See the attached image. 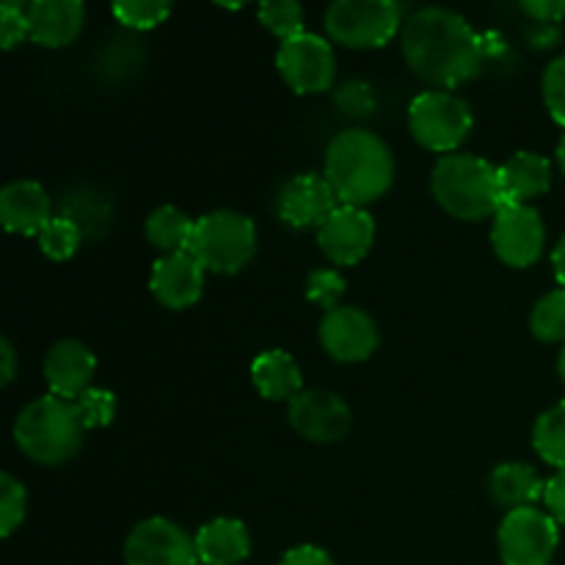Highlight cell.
<instances>
[{"mask_svg": "<svg viewBox=\"0 0 565 565\" xmlns=\"http://www.w3.org/2000/svg\"><path fill=\"white\" fill-rule=\"evenodd\" d=\"M403 55L414 75L436 92L472 81L489 61L483 33L475 31L467 17L441 6H428L408 17L403 25Z\"/></svg>", "mask_w": 565, "mask_h": 565, "instance_id": "cell-1", "label": "cell"}, {"mask_svg": "<svg viewBox=\"0 0 565 565\" xmlns=\"http://www.w3.org/2000/svg\"><path fill=\"white\" fill-rule=\"evenodd\" d=\"M323 177L340 204L367 207L386 196L395 182V158L384 138L370 130H342L326 147Z\"/></svg>", "mask_w": 565, "mask_h": 565, "instance_id": "cell-2", "label": "cell"}, {"mask_svg": "<svg viewBox=\"0 0 565 565\" xmlns=\"http://www.w3.org/2000/svg\"><path fill=\"white\" fill-rule=\"evenodd\" d=\"M430 191L439 207L458 221L494 218L505 207L500 166L467 152H452L436 160Z\"/></svg>", "mask_w": 565, "mask_h": 565, "instance_id": "cell-3", "label": "cell"}, {"mask_svg": "<svg viewBox=\"0 0 565 565\" xmlns=\"http://www.w3.org/2000/svg\"><path fill=\"white\" fill-rule=\"evenodd\" d=\"M86 425L77 406L55 395L36 397L20 412L14 423V441L25 458L42 467L66 463L83 445Z\"/></svg>", "mask_w": 565, "mask_h": 565, "instance_id": "cell-4", "label": "cell"}, {"mask_svg": "<svg viewBox=\"0 0 565 565\" xmlns=\"http://www.w3.org/2000/svg\"><path fill=\"white\" fill-rule=\"evenodd\" d=\"M188 252L210 274L232 276L246 268L257 254V226L248 215L235 210H213L196 221Z\"/></svg>", "mask_w": 565, "mask_h": 565, "instance_id": "cell-5", "label": "cell"}, {"mask_svg": "<svg viewBox=\"0 0 565 565\" xmlns=\"http://www.w3.org/2000/svg\"><path fill=\"white\" fill-rule=\"evenodd\" d=\"M472 127V108H469L467 99L452 92L430 88V92L414 97L412 108H408V130H412L414 141L430 152H439L441 158L458 152Z\"/></svg>", "mask_w": 565, "mask_h": 565, "instance_id": "cell-6", "label": "cell"}, {"mask_svg": "<svg viewBox=\"0 0 565 565\" xmlns=\"http://www.w3.org/2000/svg\"><path fill=\"white\" fill-rule=\"evenodd\" d=\"M401 25L403 6L395 0H337L326 9L329 39L351 50L384 47Z\"/></svg>", "mask_w": 565, "mask_h": 565, "instance_id": "cell-7", "label": "cell"}, {"mask_svg": "<svg viewBox=\"0 0 565 565\" xmlns=\"http://www.w3.org/2000/svg\"><path fill=\"white\" fill-rule=\"evenodd\" d=\"M557 544L561 524L541 508H519L505 513L497 533V550L505 565H550Z\"/></svg>", "mask_w": 565, "mask_h": 565, "instance_id": "cell-8", "label": "cell"}, {"mask_svg": "<svg viewBox=\"0 0 565 565\" xmlns=\"http://www.w3.org/2000/svg\"><path fill=\"white\" fill-rule=\"evenodd\" d=\"M276 70L296 94H323L334 86L337 77L334 47L326 36L303 31L290 42H281Z\"/></svg>", "mask_w": 565, "mask_h": 565, "instance_id": "cell-9", "label": "cell"}, {"mask_svg": "<svg viewBox=\"0 0 565 565\" xmlns=\"http://www.w3.org/2000/svg\"><path fill=\"white\" fill-rule=\"evenodd\" d=\"M127 565H199L196 539L171 519L152 516L132 527L125 541Z\"/></svg>", "mask_w": 565, "mask_h": 565, "instance_id": "cell-10", "label": "cell"}, {"mask_svg": "<svg viewBox=\"0 0 565 565\" xmlns=\"http://www.w3.org/2000/svg\"><path fill=\"white\" fill-rule=\"evenodd\" d=\"M546 243L544 218L530 204H505L494 215L491 246L494 254L511 268H530L541 259Z\"/></svg>", "mask_w": 565, "mask_h": 565, "instance_id": "cell-11", "label": "cell"}, {"mask_svg": "<svg viewBox=\"0 0 565 565\" xmlns=\"http://www.w3.org/2000/svg\"><path fill=\"white\" fill-rule=\"evenodd\" d=\"M287 419L298 436L315 445H337L353 428L351 406L329 390H303L287 403Z\"/></svg>", "mask_w": 565, "mask_h": 565, "instance_id": "cell-12", "label": "cell"}, {"mask_svg": "<svg viewBox=\"0 0 565 565\" xmlns=\"http://www.w3.org/2000/svg\"><path fill=\"white\" fill-rule=\"evenodd\" d=\"M318 337L323 351L342 364L367 362L381 342L375 320L359 307H337L326 312Z\"/></svg>", "mask_w": 565, "mask_h": 565, "instance_id": "cell-13", "label": "cell"}, {"mask_svg": "<svg viewBox=\"0 0 565 565\" xmlns=\"http://www.w3.org/2000/svg\"><path fill=\"white\" fill-rule=\"evenodd\" d=\"M375 243V221L364 207H340L318 230V246L331 265L351 268L370 254Z\"/></svg>", "mask_w": 565, "mask_h": 565, "instance_id": "cell-14", "label": "cell"}, {"mask_svg": "<svg viewBox=\"0 0 565 565\" xmlns=\"http://www.w3.org/2000/svg\"><path fill=\"white\" fill-rule=\"evenodd\" d=\"M337 207L340 199L323 174H296L276 196V215L292 230H320Z\"/></svg>", "mask_w": 565, "mask_h": 565, "instance_id": "cell-15", "label": "cell"}, {"mask_svg": "<svg viewBox=\"0 0 565 565\" xmlns=\"http://www.w3.org/2000/svg\"><path fill=\"white\" fill-rule=\"evenodd\" d=\"M204 274L196 257L191 252L180 254H166L158 263L152 265V279H149V290L152 296L163 303L166 309H180L193 307L204 292Z\"/></svg>", "mask_w": 565, "mask_h": 565, "instance_id": "cell-16", "label": "cell"}, {"mask_svg": "<svg viewBox=\"0 0 565 565\" xmlns=\"http://www.w3.org/2000/svg\"><path fill=\"white\" fill-rule=\"evenodd\" d=\"M97 373V359L92 348L81 340H61L44 356V381L50 395L75 403L83 392L92 390V379Z\"/></svg>", "mask_w": 565, "mask_h": 565, "instance_id": "cell-17", "label": "cell"}, {"mask_svg": "<svg viewBox=\"0 0 565 565\" xmlns=\"http://www.w3.org/2000/svg\"><path fill=\"white\" fill-rule=\"evenodd\" d=\"M53 218V202L39 182L14 180L0 191V221L11 235L39 237Z\"/></svg>", "mask_w": 565, "mask_h": 565, "instance_id": "cell-18", "label": "cell"}, {"mask_svg": "<svg viewBox=\"0 0 565 565\" xmlns=\"http://www.w3.org/2000/svg\"><path fill=\"white\" fill-rule=\"evenodd\" d=\"M25 11L31 42L42 47H66L81 36L86 22V6L81 0H33Z\"/></svg>", "mask_w": 565, "mask_h": 565, "instance_id": "cell-19", "label": "cell"}, {"mask_svg": "<svg viewBox=\"0 0 565 565\" xmlns=\"http://www.w3.org/2000/svg\"><path fill=\"white\" fill-rule=\"evenodd\" d=\"M505 204H530L552 188V163L539 152H516L500 166Z\"/></svg>", "mask_w": 565, "mask_h": 565, "instance_id": "cell-20", "label": "cell"}, {"mask_svg": "<svg viewBox=\"0 0 565 565\" xmlns=\"http://www.w3.org/2000/svg\"><path fill=\"white\" fill-rule=\"evenodd\" d=\"M193 539L204 565H237L252 555V535L237 519H213Z\"/></svg>", "mask_w": 565, "mask_h": 565, "instance_id": "cell-21", "label": "cell"}, {"mask_svg": "<svg viewBox=\"0 0 565 565\" xmlns=\"http://www.w3.org/2000/svg\"><path fill=\"white\" fill-rule=\"evenodd\" d=\"M489 491L491 500L511 513L519 508H535V502L544 500L546 480L527 463L508 461L491 472Z\"/></svg>", "mask_w": 565, "mask_h": 565, "instance_id": "cell-22", "label": "cell"}, {"mask_svg": "<svg viewBox=\"0 0 565 565\" xmlns=\"http://www.w3.org/2000/svg\"><path fill=\"white\" fill-rule=\"evenodd\" d=\"M252 384L265 401H296L303 392V375L287 351H263L252 362Z\"/></svg>", "mask_w": 565, "mask_h": 565, "instance_id": "cell-23", "label": "cell"}, {"mask_svg": "<svg viewBox=\"0 0 565 565\" xmlns=\"http://www.w3.org/2000/svg\"><path fill=\"white\" fill-rule=\"evenodd\" d=\"M193 226H196V221L188 218L180 207H174V204H163V207L149 213L147 224H143V232H147L149 246L163 252L166 257V254L188 252L193 237Z\"/></svg>", "mask_w": 565, "mask_h": 565, "instance_id": "cell-24", "label": "cell"}, {"mask_svg": "<svg viewBox=\"0 0 565 565\" xmlns=\"http://www.w3.org/2000/svg\"><path fill=\"white\" fill-rule=\"evenodd\" d=\"M58 215L75 221L81 226L83 237H99L105 232V226L110 224V204L103 193L92 191V188H83V191L64 196Z\"/></svg>", "mask_w": 565, "mask_h": 565, "instance_id": "cell-25", "label": "cell"}, {"mask_svg": "<svg viewBox=\"0 0 565 565\" xmlns=\"http://www.w3.org/2000/svg\"><path fill=\"white\" fill-rule=\"evenodd\" d=\"M533 447L557 472L565 469V401L546 408L533 428Z\"/></svg>", "mask_w": 565, "mask_h": 565, "instance_id": "cell-26", "label": "cell"}, {"mask_svg": "<svg viewBox=\"0 0 565 565\" xmlns=\"http://www.w3.org/2000/svg\"><path fill=\"white\" fill-rule=\"evenodd\" d=\"M530 331L541 342L565 340V287L546 292L530 312Z\"/></svg>", "mask_w": 565, "mask_h": 565, "instance_id": "cell-27", "label": "cell"}, {"mask_svg": "<svg viewBox=\"0 0 565 565\" xmlns=\"http://www.w3.org/2000/svg\"><path fill=\"white\" fill-rule=\"evenodd\" d=\"M39 248H42L44 257L55 259V263H66V259L75 257V252L83 243V232L75 221L64 218V215H55L36 237Z\"/></svg>", "mask_w": 565, "mask_h": 565, "instance_id": "cell-28", "label": "cell"}, {"mask_svg": "<svg viewBox=\"0 0 565 565\" xmlns=\"http://www.w3.org/2000/svg\"><path fill=\"white\" fill-rule=\"evenodd\" d=\"M257 14L263 28H268L281 42H290L303 33V9L296 0H268V3H259Z\"/></svg>", "mask_w": 565, "mask_h": 565, "instance_id": "cell-29", "label": "cell"}, {"mask_svg": "<svg viewBox=\"0 0 565 565\" xmlns=\"http://www.w3.org/2000/svg\"><path fill=\"white\" fill-rule=\"evenodd\" d=\"M116 22L132 31H152V28L163 25L171 14V3L166 0H119L110 6Z\"/></svg>", "mask_w": 565, "mask_h": 565, "instance_id": "cell-30", "label": "cell"}, {"mask_svg": "<svg viewBox=\"0 0 565 565\" xmlns=\"http://www.w3.org/2000/svg\"><path fill=\"white\" fill-rule=\"evenodd\" d=\"M334 108L342 119H370L379 108V97L367 81H348L334 92Z\"/></svg>", "mask_w": 565, "mask_h": 565, "instance_id": "cell-31", "label": "cell"}, {"mask_svg": "<svg viewBox=\"0 0 565 565\" xmlns=\"http://www.w3.org/2000/svg\"><path fill=\"white\" fill-rule=\"evenodd\" d=\"M28 508V494L25 486L17 478H11L9 472L0 475V535L9 539L17 527L25 519Z\"/></svg>", "mask_w": 565, "mask_h": 565, "instance_id": "cell-32", "label": "cell"}, {"mask_svg": "<svg viewBox=\"0 0 565 565\" xmlns=\"http://www.w3.org/2000/svg\"><path fill=\"white\" fill-rule=\"evenodd\" d=\"M342 296H345V279L337 268H318L309 274L307 279V298L318 303L320 309L331 312V309L342 307Z\"/></svg>", "mask_w": 565, "mask_h": 565, "instance_id": "cell-33", "label": "cell"}, {"mask_svg": "<svg viewBox=\"0 0 565 565\" xmlns=\"http://www.w3.org/2000/svg\"><path fill=\"white\" fill-rule=\"evenodd\" d=\"M75 406H77V414H81L83 425H86V430L105 428V425L114 423L116 417V395L108 390H97V386L83 392V395L75 401Z\"/></svg>", "mask_w": 565, "mask_h": 565, "instance_id": "cell-34", "label": "cell"}, {"mask_svg": "<svg viewBox=\"0 0 565 565\" xmlns=\"http://www.w3.org/2000/svg\"><path fill=\"white\" fill-rule=\"evenodd\" d=\"M541 92H544L546 110L557 125L565 127V55H557L544 72L541 81Z\"/></svg>", "mask_w": 565, "mask_h": 565, "instance_id": "cell-35", "label": "cell"}, {"mask_svg": "<svg viewBox=\"0 0 565 565\" xmlns=\"http://www.w3.org/2000/svg\"><path fill=\"white\" fill-rule=\"evenodd\" d=\"M25 39H31L25 6L14 3V0H6V3L0 6V47L14 50L17 44H22Z\"/></svg>", "mask_w": 565, "mask_h": 565, "instance_id": "cell-36", "label": "cell"}, {"mask_svg": "<svg viewBox=\"0 0 565 565\" xmlns=\"http://www.w3.org/2000/svg\"><path fill=\"white\" fill-rule=\"evenodd\" d=\"M138 61H141V47H138V42H132V47L127 50L125 55H119V42H116L105 47L99 66L108 72V77H125L130 75V70H136Z\"/></svg>", "mask_w": 565, "mask_h": 565, "instance_id": "cell-37", "label": "cell"}, {"mask_svg": "<svg viewBox=\"0 0 565 565\" xmlns=\"http://www.w3.org/2000/svg\"><path fill=\"white\" fill-rule=\"evenodd\" d=\"M519 9L535 22H544V25H557L565 20V0H522Z\"/></svg>", "mask_w": 565, "mask_h": 565, "instance_id": "cell-38", "label": "cell"}, {"mask_svg": "<svg viewBox=\"0 0 565 565\" xmlns=\"http://www.w3.org/2000/svg\"><path fill=\"white\" fill-rule=\"evenodd\" d=\"M279 565H337L331 561V555L326 550L315 544H303V546H292L290 552L281 555Z\"/></svg>", "mask_w": 565, "mask_h": 565, "instance_id": "cell-39", "label": "cell"}, {"mask_svg": "<svg viewBox=\"0 0 565 565\" xmlns=\"http://www.w3.org/2000/svg\"><path fill=\"white\" fill-rule=\"evenodd\" d=\"M544 502H546V511L552 513V519L565 527V469H561L552 480H546Z\"/></svg>", "mask_w": 565, "mask_h": 565, "instance_id": "cell-40", "label": "cell"}, {"mask_svg": "<svg viewBox=\"0 0 565 565\" xmlns=\"http://www.w3.org/2000/svg\"><path fill=\"white\" fill-rule=\"evenodd\" d=\"M527 42H530V47H535V50L555 47V44L561 42V28L535 22V25L527 31Z\"/></svg>", "mask_w": 565, "mask_h": 565, "instance_id": "cell-41", "label": "cell"}, {"mask_svg": "<svg viewBox=\"0 0 565 565\" xmlns=\"http://www.w3.org/2000/svg\"><path fill=\"white\" fill-rule=\"evenodd\" d=\"M17 379V353L9 340H0V386H9Z\"/></svg>", "mask_w": 565, "mask_h": 565, "instance_id": "cell-42", "label": "cell"}, {"mask_svg": "<svg viewBox=\"0 0 565 565\" xmlns=\"http://www.w3.org/2000/svg\"><path fill=\"white\" fill-rule=\"evenodd\" d=\"M552 268H555V279L561 281V287H565V235L552 252Z\"/></svg>", "mask_w": 565, "mask_h": 565, "instance_id": "cell-43", "label": "cell"}, {"mask_svg": "<svg viewBox=\"0 0 565 565\" xmlns=\"http://www.w3.org/2000/svg\"><path fill=\"white\" fill-rule=\"evenodd\" d=\"M557 166H561V171L565 174V132H563L561 143H557Z\"/></svg>", "mask_w": 565, "mask_h": 565, "instance_id": "cell-44", "label": "cell"}, {"mask_svg": "<svg viewBox=\"0 0 565 565\" xmlns=\"http://www.w3.org/2000/svg\"><path fill=\"white\" fill-rule=\"evenodd\" d=\"M557 375H561V379H563V384H565V345H563L561 356H557Z\"/></svg>", "mask_w": 565, "mask_h": 565, "instance_id": "cell-45", "label": "cell"}]
</instances>
